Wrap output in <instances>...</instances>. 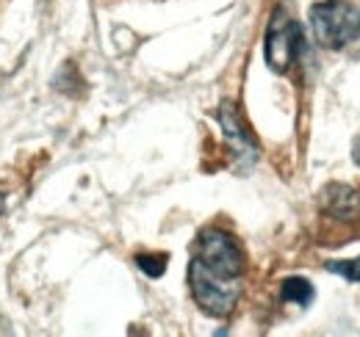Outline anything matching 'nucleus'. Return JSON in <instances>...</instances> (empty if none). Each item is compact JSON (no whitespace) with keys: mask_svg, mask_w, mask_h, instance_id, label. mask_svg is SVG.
I'll list each match as a JSON object with an SVG mask.
<instances>
[{"mask_svg":"<svg viewBox=\"0 0 360 337\" xmlns=\"http://www.w3.org/2000/svg\"><path fill=\"white\" fill-rule=\"evenodd\" d=\"M314 285L308 282V279H302V277H288L285 282H283V288H280V298L283 301H288V304H311L314 301Z\"/></svg>","mask_w":360,"mask_h":337,"instance_id":"nucleus-6","label":"nucleus"},{"mask_svg":"<svg viewBox=\"0 0 360 337\" xmlns=\"http://www.w3.org/2000/svg\"><path fill=\"white\" fill-rule=\"evenodd\" d=\"M241 285L244 252L238 241L219 227L202 230L188 263V288L197 307L211 318H225L241 296Z\"/></svg>","mask_w":360,"mask_h":337,"instance_id":"nucleus-1","label":"nucleus"},{"mask_svg":"<svg viewBox=\"0 0 360 337\" xmlns=\"http://www.w3.org/2000/svg\"><path fill=\"white\" fill-rule=\"evenodd\" d=\"M219 125H222V133H225L233 155L238 158V166L255 164V158H258L255 141L250 138V133H247V127H244V122H241V117H238V111H236L233 103H222V108H219Z\"/></svg>","mask_w":360,"mask_h":337,"instance_id":"nucleus-4","label":"nucleus"},{"mask_svg":"<svg viewBox=\"0 0 360 337\" xmlns=\"http://www.w3.org/2000/svg\"><path fill=\"white\" fill-rule=\"evenodd\" d=\"M3 205H6V197H3V194H0V211H3Z\"/></svg>","mask_w":360,"mask_h":337,"instance_id":"nucleus-10","label":"nucleus"},{"mask_svg":"<svg viewBox=\"0 0 360 337\" xmlns=\"http://www.w3.org/2000/svg\"><path fill=\"white\" fill-rule=\"evenodd\" d=\"M167 254H136V265L147 274V277H153V279H158L164 271H167Z\"/></svg>","mask_w":360,"mask_h":337,"instance_id":"nucleus-7","label":"nucleus"},{"mask_svg":"<svg viewBox=\"0 0 360 337\" xmlns=\"http://www.w3.org/2000/svg\"><path fill=\"white\" fill-rule=\"evenodd\" d=\"M327 271L341 274V277H347V279H352V282H360V257H355V260H338V263H330Z\"/></svg>","mask_w":360,"mask_h":337,"instance_id":"nucleus-8","label":"nucleus"},{"mask_svg":"<svg viewBox=\"0 0 360 337\" xmlns=\"http://www.w3.org/2000/svg\"><path fill=\"white\" fill-rule=\"evenodd\" d=\"M314 37L327 50H341L360 39V11L349 0H319L311 6Z\"/></svg>","mask_w":360,"mask_h":337,"instance_id":"nucleus-2","label":"nucleus"},{"mask_svg":"<svg viewBox=\"0 0 360 337\" xmlns=\"http://www.w3.org/2000/svg\"><path fill=\"white\" fill-rule=\"evenodd\" d=\"M300 53H302V31L300 25L291 20V14L277 6L271 11L269 28H266V39H264V55H266V64H269L271 72L277 75H285L297 61H300Z\"/></svg>","mask_w":360,"mask_h":337,"instance_id":"nucleus-3","label":"nucleus"},{"mask_svg":"<svg viewBox=\"0 0 360 337\" xmlns=\"http://www.w3.org/2000/svg\"><path fill=\"white\" fill-rule=\"evenodd\" d=\"M324 211L335 218H358L360 216V194L344 183H333L324 188Z\"/></svg>","mask_w":360,"mask_h":337,"instance_id":"nucleus-5","label":"nucleus"},{"mask_svg":"<svg viewBox=\"0 0 360 337\" xmlns=\"http://www.w3.org/2000/svg\"><path fill=\"white\" fill-rule=\"evenodd\" d=\"M352 161H355V164L360 166V138L355 141V150H352Z\"/></svg>","mask_w":360,"mask_h":337,"instance_id":"nucleus-9","label":"nucleus"}]
</instances>
